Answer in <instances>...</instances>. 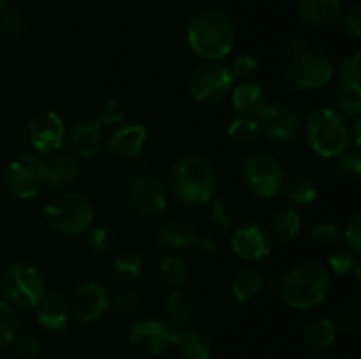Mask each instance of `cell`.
<instances>
[{
	"label": "cell",
	"mask_w": 361,
	"mask_h": 359,
	"mask_svg": "<svg viewBox=\"0 0 361 359\" xmlns=\"http://www.w3.org/2000/svg\"><path fill=\"white\" fill-rule=\"evenodd\" d=\"M231 248L240 259L257 263V260L267 259L271 253V238L267 229L257 222H243L236 225L233 231Z\"/></svg>",
	"instance_id": "obj_15"
},
{
	"label": "cell",
	"mask_w": 361,
	"mask_h": 359,
	"mask_svg": "<svg viewBox=\"0 0 361 359\" xmlns=\"http://www.w3.org/2000/svg\"><path fill=\"white\" fill-rule=\"evenodd\" d=\"M344 239L348 243L349 250L355 253L361 252V215L356 213L351 220L348 222L344 229Z\"/></svg>",
	"instance_id": "obj_47"
},
{
	"label": "cell",
	"mask_w": 361,
	"mask_h": 359,
	"mask_svg": "<svg viewBox=\"0 0 361 359\" xmlns=\"http://www.w3.org/2000/svg\"><path fill=\"white\" fill-rule=\"evenodd\" d=\"M335 74V67L328 56L314 51L303 58L291 60L289 81L298 90H317L326 87Z\"/></svg>",
	"instance_id": "obj_13"
},
{
	"label": "cell",
	"mask_w": 361,
	"mask_h": 359,
	"mask_svg": "<svg viewBox=\"0 0 361 359\" xmlns=\"http://www.w3.org/2000/svg\"><path fill=\"white\" fill-rule=\"evenodd\" d=\"M337 359H344V358H337Z\"/></svg>",
	"instance_id": "obj_55"
},
{
	"label": "cell",
	"mask_w": 361,
	"mask_h": 359,
	"mask_svg": "<svg viewBox=\"0 0 361 359\" xmlns=\"http://www.w3.org/2000/svg\"><path fill=\"white\" fill-rule=\"evenodd\" d=\"M111 280L120 287L136 284L143 275V259L136 252H122L111 264Z\"/></svg>",
	"instance_id": "obj_27"
},
{
	"label": "cell",
	"mask_w": 361,
	"mask_h": 359,
	"mask_svg": "<svg viewBox=\"0 0 361 359\" xmlns=\"http://www.w3.org/2000/svg\"><path fill=\"white\" fill-rule=\"evenodd\" d=\"M185 37L189 48L200 58L219 62L235 48V21L221 9H204L189 21Z\"/></svg>",
	"instance_id": "obj_2"
},
{
	"label": "cell",
	"mask_w": 361,
	"mask_h": 359,
	"mask_svg": "<svg viewBox=\"0 0 361 359\" xmlns=\"http://www.w3.org/2000/svg\"><path fill=\"white\" fill-rule=\"evenodd\" d=\"M300 20L312 28H331L342 18V6L338 0H298Z\"/></svg>",
	"instance_id": "obj_20"
},
{
	"label": "cell",
	"mask_w": 361,
	"mask_h": 359,
	"mask_svg": "<svg viewBox=\"0 0 361 359\" xmlns=\"http://www.w3.org/2000/svg\"><path fill=\"white\" fill-rule=\"evenodd\" d=\"M164 312L173 327H187L194 317V303L180 289H173L164 299Z\"/></svg>",
	"instance_id": "obj_29"
},
{
	"label": "cell",
	"mask_w": 361,
	"mask_h": 359,
	"mask_svg": "<svg viewBox=\"0 0 361 359\" xmlns=\"http://www.w3.org/2000/svg\"><path fill=\"white\" fill-rule=\"evenodd\" d=\"M356 266V260L349 250H335V252L328 253V271L338 277H344L353 271Z\"/></svg>",
	"instance_id": "obj_42"
},
{
	"label": "cell",
	"mask_w": 361,
	"mask_h": 359,
	"mask_svg": "<svg viewBox=\"0 0 361 359\" xmlns=\"http://www.w3.org/2000/svg\"><path fill=\"white\" fill-rule=\"evenodd\" d=\"M281 296L291 308L305 312L326 301L331 289V273L319 263H305L282 275Z\"/></svg>",
	"instance_id": "obj_3"
},
{
	"label": "cell",
	"mask_w": 361,
	"mask_h": 359,
	"mask_svg": "<svg viewBox=\"0 0 361 359\" xmlns=\"http://www.w3.org/2000/svg\"><path fill=\"white\" fill-rule=\"evenodd\" d=\"M18 333V315L13 306L0 299V351L7 348Z\"/></svg>",
	"instance_id": "obj_34"
},
{
	"label": "cell",
	"mask_w": 361,
	"mask_h": 359,
	"mask_svg": "<svg viewBox=\"0 0 361 359\" xmlns=\"http://www.w3.org/2000/svg\"><path fill=\"white\" fill-rule=\"evenodd\" d=\"M264 278L261 271L256 267H243L233 277L231 280V296L238 303L252 301L259 292L263 291Z\"/></svg>",
	"instance_id": "obj_28"
},
{
	"label": "cell",
	"mask_w": 361,
	"mask_h": 359,
	"mask_svg": "<svg viewBox=\"0 0 361 359\" xmlns=\"http://www.w3.org/2000/svg\"><path fill=\"white\" fill-rule=\"evenodd\" d=\"M194 246H197V248H200L203 253H212V252H215V248H217V241H215L214 236L200 234L197 236L196 243H194Z\"/></svg>",
	"instance_id": "obj_50"
},
{
	"label": "cell",
	"mask_w": 361,
	"mask_h": 359,
	"mask_svg": "<svg viewBox=\"0 0 361 359\" xmlns=\"http://www.w3.org/2000/svg\"><path fill=\"white\" fill-rule=\"evenodd\" d=\"M4 7H6V0H0V11H2Z\"/></svg>",
	"instance_id": "obj_53"
},
{
	"label": "cell",
	"mask_w": 361,
	"mask_h": 359,
	"mask_svg": "<svg viewBox=\"0 0 361 359\" xmlns=\"http://www.w3.org/2000/svg\"><path fill=\"white\" fill-rule=\"evenodd\" d=\"M335 172H337L338 178L342 182H353L361 175V153L358 150L353 151V153H348L345 151L344 155L338 157L337 168H335Z\"/></svg>",
	"instance_id": "obj_39"
},
{
	"label": "cell",
	"mask_w": 361,
	"mask_h": 359,
	"mask_svg": "<svg viewBox=\"0 0 361 359\" xmlns=\"http://www.w3.org/2000/svg\"><path fill=\"white\" fill-rule=\"evenodd\" d=\"M0 32L7 37H18L23 32V20L21 14L14 9L0 11Z\"/></svg>",
	"instance_id": "obj_46"
},
{
	"label": "cell",
	"mask_w": 361,
	"mask_h": 359,
	"mask_svg": "<svg viewBox=\"0 0 361 359\" xmlns=\"http://www.w3.org/2000/svg\"><path fill=\"white\" fill-rule=\"evenodd\" d=\"M314 51H316V48H314L312 41L307 35H295L289 41V55H291V60L303 58V56L310 55Z\"/></svg>",
	"instance_id": "obj_49"
},
{
	"label": "cell",
	"mask_w": 361,
	"mask_h": 359,
	"mask_svg": "<svg viewBox=\"0 0 361 359\" xmlns=\"http://www.w3.org/2000/svg\"><path fill=\"white\" fill-rule=\"evenodd\" d=\"M342 25H344V30L348 32L351 37L360 39L361 37V9L358 4L351 7L345 14H342Z\"/></svg>",
	"instance_id": "obj_48"
},
{
	"label": "cell",
	"mask_w": 361,
	"mask_h": 359,
	"mask_svg": "<svg viewBox=\"0 0 361 359\" xmlns=\"http://www.w3.org/2000/svg\"><path fill=\"white\" fill-rule=\"evenodd\" d=\"M229 95H231L233 108L238 111V115L256 116L267 102L263 87L254 81H238L236 84H233Z\"/></svg>",
	"instance_id": "obj_25"
},
{
	"label": "cell",
	"mask_w": 361,
	"mask_h": 359,
	"mask_svg": "<svg viewBox=\"0 0 361 359\" xmlns=\"http://www.w3.org/2000/svg\"><path fill=\"white\" fill-rule=\"evenodd\" d=\"M175 331L171 324L154 317L136 319L129 326V341L141 352L150 355H161L173 347Z\"/></svg>",
	"instance_id": "obj_12"
},
{
	"label": "cell",
	"mask_w": 361,
	"mask_h": 359,
	"mask_svg": "<svg viewBox=\"0 0 361 359\" xmlns=\"http://www.w3.org/2000/svg\"><path fill=\"white\" fill-rule=\"evenodd\" d=\"M302 231V215L293 206H281L271 217V236L281 243H289Z\"/></svg>",
	"instance_id": "obj_26"
},
{
	"label": "cell",
	"mask_w": 361,
	"mask_h": 359,
	"mask_svg": "<svg viewBox=\"0 0 361 359\" xmlns=\"http://www.w3.org/2000/svg\"><path fill=\"white\" fill-rule=\"evenodd\" d=\"M305 139L310 150L323 158H338L348 151L349 130L338 111L317 108L307 116Z\"/></svg>",
	"instance_id": "obj_4"
},
{
	"label": "cell",
	"mask_w": 361,
	"mask_h": 359,
	"mask_svg": "<svg viewBox=\"0 0 361 359\" xmlns=\"http://www.w3.org/2000/svg\"><path fill=\"white\" fill-rule=\"evenodd\" d=\"M337 331V324L330 317H317L310 320L303 329V345L312 354H321L335 344Z\"/></svg>",
	"instance_id": "obj_23"
},
{
	"label": "cell",
	"mask_w": 361,
	"mask_h": 359,
	"mask_svg": "<svg viewBox=\"0 0 361 359\" xmlns=\"http://www.w3.org/2000/svg\"><path fill=\"white\" fill-rule=\"evenodd\" d=\"M281 280H282L281 273H271L270 275V284L271 285H281Z\"/></svg>",
	"instance_id": "obj_52"
},
{
	"label": "cell",
	"mask_w": 361,
	"mask_h": 359,
	"mask_svg": "<svg viewBox=\"0 0 361 359\" xmlns=\"http://www.w3.org/2000/svg\"><path fill=\"white\" fill-rule=\"evenodd\" d=\"M341 327L345 333H355L360 329L361 326V299L356 296L353 298L348 305L344 306V310L341 312Z\"/></svg>",
	"instance_id": "obj_43"
},
{
	"label": "cell",
	"mask_w": 361,
	"mask_h": 359,
	"mask_svg": "<svg viewBox=\"0 0 361 359\" xmlns=\"http://www.w3.org/2000/svg\"><path fill=\"white\" fill-rule=\"evenodd\" d=\"M173 347L182 359H212L210 340L201 331L178 327L175 331Z\"/></svg>",
	"instance_id": "obj_24"
},
{
	"label": "cell",
	"mask_w": 361,
	"mask_h": 359,
	"mask_svg": "<svg viewBox=\"0 0 361 359\" xmlns=\"http://www.w3.org/2000/svg\"><path fill=\"white\" fill-rule=\"evenodd\" d=\"M342 232L341 227L337 225V222L334 220H319L317 224L312 225L310 229V238L317 243V245L330 246L341 239Z\"/></svg>",
	"instance_id": "obj_38"
},
{
	"label": "cell",
	"mask_w": 361,
	"mask_h": 359,
	"mask_svg": "<svg viewBox=\"0 0 361 359\" xmlns=\"http://www.w3.org/2000/svg\"><path fill=\"white\" fill-rule=\"evenodd\" d=\"M349 141H353L356 148L361 146V120H360V116L358 118H355V123H353V130L349 132Z\"/></svg>",
	"instance_id": "obj_51"
},
{
	"label": "cell",
	"mask_w": 361,
	"mask_h": 359,
	"mask_svg": "<svg viewBox=\"0 0 361 359\" xmlns=\"http://www.w3.org/2000/svg\"><path fill=\"white\" fill-rule=\"evenodd\" d=\"M261 132L277 146L291 143L300 132V118L289 106L282 102H264L256 115Z\"/></svg>",
	"instance_id": "obj_10"
},
{
	"label": "cell",
	"mask_w": 361,
	"mask_h": 359,
	"mask_svg": "<svg viewBox=\"0 0 361 359\" xmlns=\"http://www.w3.org/2000/svg\"><path fill=\"white\" fill-rule=\"evenodd\" d=\"M35 320L46 333H60L67 327L71 319L69 299L56 291H46L35 305Z\"/></svg>",
	"instance_id": "obj_17"
},
{
	"label": "cell",
	"mask_w": 361,
	"mask_h": 359,
	"mask_svg": "<svg viewBox=\"0 0 361 359\" xmlns=\"http://www.w3.org/2000/svg\"><path fill=\"white\" fill-rule=\"evenodd\" d=\"M231 77L236 81H252L259 74V60L250 53H243L233 60L231 65L228 67Z\"/></svg>",
	"instance_id": "obj_35"
},
{
	"label": "cell",
	"mask_w": 361,
	"mask_h": 359,
	"mask_svg": "<svg viewBox=\"0 0 361 359\" xmlns=\"http://www.w3.org/2000/svg\"><path fill=\"white\" fill-rule=\"evenodd\" d=\"M148 129L141 123H123L108 139V150L122 158H134L141 155L147 144Z\"/></svg>",
	"instance_id": "obj_19"
},
{
	"label": "cell",
	"mask_w": 361,
	"mask_h": 359,
	"mask_svg": "<svg viewBox=\"0 0 361 359\" xmlns=\"http://www.w3.org/2000/svg\"><path fill=\"white\" fill-rule=\"evenodd\" d=\"M159 277H161L162 284L168 285V287L180 289L187 282L189 267L178 253L171 252L162 257L161 263H159Z\"/></svg>",
	"instance_id": "obj_31"
},
{
	"label": "cell",
	"mask_w": 361,
	"mask_h": 359,
	"mask_svg": "<svg viewBox=\"0 0 361 359\" xmlns=\"http://www.w3.org/2000/svg\"><path fill=\"white\" fill-rule=\"evenodd\" d=\"M28 139L37 155H51L62 148L66 125L55 111H42L28 123Z\"/></svg>",
	"instance_id": "obj_14"
},
{
	"label": "cell",
	"mask_w": 361,
	"mask_h": 359,
	"mask_svg": "<svg viewBox=\"0 0 361 359\" xmlns=\"http://www.w3.org/2000/svg\"><path fill=\"white\" fill-rule=\"evenodd\" d=\"M210 217L212 225H214L217 231L226 232V231H231L233 227V217H231V210H229L228 204L221 199H215L210 206Z\"/></svg>",
	"instance_id": "obj_44"
},
{
	"label": "cell",
	"mask_w": 361,
	"mask_h": 359,
	"mask_svg": "<svg viewBox=\"0 0 361 359\" xmlns=\"http://www.w3.org/2000/svg\"><path fill=\"white\" fill-rule=\"evenodd\" d=\"M295 359H307V358H295Z\"/></svg>",
	"instance_id": "obj_54"
},
{
	"label": "cell",
	"mask_w": 361,
	"mask_h": 359,
	"mask_svg": "<svg viewBox=\"0 0 361 359\" xmlns=\"http://www.w3.org/2000/svg\"><path fill=\"white\" fill-rule=\"evenodd\" d=\"M259 134V122L252 115H238L228 127V136L236 143H252Z\"/></svg>",
	"instance_id": "obj_32"
},
{
	"label": "cell",
	"mask_w": 361,
	"mask_h": 359,
	"mask_svg": "<svg viewBox=\"0 0 361 359\" xmlns=\"http://www.w3.org/2000/svg\"><path fill=\"white\" fill-rule=\"evenodd\" d=\"M11 347L21 359H37L41 355V341L30 333H16L11 341Z\"/></svg>",
	"instance_id": "obj_37"
},
{
	"label": "cell",
	"mask_w": 361,
	"mask_h": 359,
	"mask_svg": "<svg viewBox=\"0 0 361 359\" xmlns=\"http://www.w3.org/2000/svg\"><path fill=\"white\" fill-rule=\"evenodd\" d=\"M4 182L14 197L32 199L46 187L44 160L37 153H20L7 164Z\"/></svg>",
	"instance_id": "obj_8"
},
{
	"label": "cell",
	"mask_w": 361,
	"mask_h": 359,
	"mask_svg": "<svg viewBox=\"0 0 361 359\" xmlns=\"http://www.w3.org/2000/svg\"><path fill=\"white\" fill-rule=\"evenodd\" d=\"M197 236H200V232H197L196 225L187 220H182V218H175V220L166 222L159 229L157 241L162 248L178 252V250H185L189 246H194Z\"/></svg>",
	"instance_id": "obj_21"
},
{
	"label": "cell",
	"mask_w": 361,
	"mask_h": 359,
	"mask_svg": "<svg viewBox=\"0 0 361 359\" xmlns=\"http://www.w3.org/2000/svg\"><path fill=\"white\" fill-rule=\"evenodd\" d=\"M235 80L226 65L219 62H204L194 69L189 80L190 97L203 106H215L231 92Z\"/></svg>",
	"instance_id": "obj_9"
},
{
	"label": "cell",
	"mask_w": 361,
	"mask_h": 359,
	"mask_svg": "<svg viewBox=\"0 0 361 359\" xmlns=\"http://www.w3.org/2000/svg\"><path fill=\"white\" fill-rule=\"evenodd\" d=\"M0 292L11 306H35L44 296L42 275L32 264L18 260L7 266L0 277Z\"/></svg>",
	"instance_id": "obj_6"
},
{
	"label": "cell",
	"mask_w": 361,
	"mask_h": 359,
	"mask_svg": "<svg viewBox=\"0 0 361 359\" xmlns=\"http://www.w3.org/2000/svg\"><path fill=\"white\" fill-rule=\"evenodd\" d=\"M284 169L281 162L270 153H249L242 160L243 185L259 199H271L277 196L284 183Z\"/></svg>",
	"instance_id": "obj_7"
},
{
	"label": "cell",
	"mask_w": 361,
	"mask_h": 359,
	"mask_svg": "<svg viewBox=\"0 0 361 359\" xmlns=\"http://www.w3.org/2000/svg\"><path fill=\"white\" fill-rule=\"evenodd\" d=\"M46 172V187L60 189L74 180L80 175V162L71 153H51L48 160H44Z\"/></svg>",
	"instance_id": "obj_22"
},
{
	"label": "cell",
	"mask_w": 361,
	"mask_h": 359,
	"mask_svg": "<svg viewBox=\"0 0 361 359\" xmlns=\"http://www.w3.org/2000/svg\"><path fill=\"white\" fill-rule=\"evenodd\" d=\"M337 84L360 87V53H353L338 63Z\"/></svg>",
	"instance_id": "obj_36"
},
{
	"label": "cell",
	"mask_w": 361,
	"mask_h": 359,
	"mask_svg": "<svg viewBox=\"0 0 361 359\" xmlns=\"http://www.w3.org/2000/svg\"><path fill=\"white\" fill-rule=\"evenodd\" d=\"M168 189L183 206L197 208L212 203L217 192V175L214 165L200 153L182 155L169 169Z\"/></svg>",
	"instance_id": "obj_1"
},
{
	"label": "cell",
	"mask_w": 361,
	"mask_h": 359,
	"mask_svg": "<svg viewBox=\"0 0 361 359\" xmlns=\"http://www.w3.org/2000/svg\"><path fill=\"white\" fill-rule=\"evenodd\" d=\"M85 234H87V245L92 252L108 253L113 248V236L109 229L99 225V227H90Z\"/></svg>",
	"instance_id": "obj_41"
},
{
	"label": "cell",
	"mask_w": 361,
	"mask_h": 359,
	"mask_svg": "<svg viewBox=\"0 0 361 359\" xmlns=\"http://www.w3.org/2000/svg\"><path fill=\"white\" fill-rule=\"evenodd\" d=\"M335 104H337V109L342 115L351 116V118H358L361 115V88L337 84Z\"/></svg>",
	"instance_id": "obj_33"
},
{
	"label": "cell",
	"mask_w": 361,
	"mask_h": 359,
	"mask_svg": "<svg viewBox=\"0 0 361 359\" xmlns=\"http://www.w3.org/2000/svg\"><path fill=\"white\" fill-rule=\"evenodd\" d=\"M71 148L76 158H92L102 143V125L95 116H83L74 123L69 136Z\"/></svg>",
	"instance_id": "obj_18"
},
{
	"label": "cell",
	"mask_w": 361,
	"mask_h": 359,
	"mask_svg": "<svg viewBox=\"0 0 361 359\" xmlns=\"http://www.w3.org/2000/svg\"><path fill=\"white\" fill-rule=\"evenodd\" d=\"M281 192L291 201L293 204L298 206H305L316 201L317 197V185L310 176L305 175H295L291 178H284Z\"/></svg>",
	"instance_id": "obj_30"
},
{
	"label": "cell",
	"mask_w": 361,
	"mask_h": 359,
	"mask_svg": "<svg viewBox=\"0 0 361 359\" xmlns=\"http://www.w3.org/2000/svg\"><path fill=\"white\" fill-rule=\"evenodd\" d=\"M44 220L56 232L66 236L85 234L94 222V206L80 192L56 194L44 206Z\"/></svg>",
	"instance_id": "obj_5"
},
{
	"label": "cell",
	"mask_w": 361,
	"mask_h": 359,
	"mask_svg": "<svg viewBox=\"0 0 361 359\" xmlns=\"http://www.w3.org/2000/svg\"><path fill=\"white\" fill-rule=\"evenodd\" d=\"M127 197L130 204L145 215H159L168 208V190L154 175H140L130 180Z\"/></svg>",
	"instance_id": "obj_16"
},
{
	"label": "cell",
	"mask_w": 361,
	"mask_h": 359,
	"mask_svg": "<svg viewBox=\"0 0 361 359\" xmlns=\"http://www.w3.org/2000/svg\"><path fill=\"white\" fill-rule=\"evenodd\" d=\"M113 296L108 285L97 280H88L74 289L69 299L71 315L83 324H90L111 308Z\"/></svg>",
	"instance_id": "obj_11"
},
{
	"label": "cell",
	"mask_w": 361,
	"mask_h": 359,
	"mask_svg": "<svg viewBox=\"0 0 361 359\" xmlns=\"http://www.w3.org/2000/svg\"><path fill=\"white\" fill-rule=\"evenodd\" d=\"M111 308H115L122 315H136L143 308V299L136 292H123V294L113 298Z\"/></svg>",
	"instance_id": "obj_45"
},
{
	"label": "cell",
	"mask_w": 361,
	"mask_h": 359,
	"mask_svg": "<svg viewBox=\"0 0 361 359\" xmlns=\"http://www.w3.org/2000/svg\"><path fill=\"white\" fill-rule=\"evenodd\" d=\"M95 118L101 122V125H116L126 118V106L118 99H108L99 106Z\"/></svg>",
	"instance_id": "obj_40"
}]
</instances>
